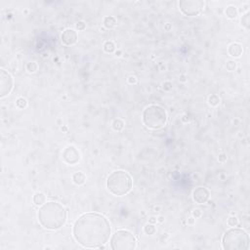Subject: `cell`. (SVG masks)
<instances>
[{
    "instance_id": "cell-1",
    "label": "cell",
    "mask_w": 250,
    "mask_h": 250,
    "mask_svg": "<svg viewBox=\"0 0 250 250\" xmlns=\"http://www.w3.org/2000/svg\"><path fill=\"white\" fill-rule=\"evenodd\" d=\"M110 235L109 221L98 213L83 214L73 226V235L76 241L88 248H96L107 243Z\"/></svg>"
},
{
    "instance_id": "cell-2",
    "label": "cell",
    "mask_w": 250,
    "mask_h": 250,
    "mask_svg": "<svg viewBox=\"0 0 250 250\" xmlns=\"http://www.w3.org/2000/svg\"><path fill=\"white\" fill-rule=\"evenodd\" d=\"M39 223L48 230H58L66 221V211L62 205L54 201L43 204L38 212Z\"/></svg>"
},
{
    "instance_id": "cell-3",
    "label": "cell",
    "mask_w": 250,
    "mask_h": 250,
    "mask_svg": "<svg viewBox=\"0 0 250 250\" xmlns=\"http://www.w3.org/2000/svg\"><path fill=\"white\" fill-rule=\"evenodd\" d=\"M107 188L115 196H124L131 191L132 178L123 170H116L108 177Z\"/></svg>"
},
{
    "instance_id": "cell-4",
    "label": "cell",
    "mask_w": 250,
    "mask_h": 250,
    "mask_svg": "<svg viewBox=\"0 0 250 250\" xmlns=\"http://www.w3.org/2000/svg\"><path fill=\"white\" fill-rule=\"evenodd\" d=\"M222 243L226 250H246L249 248V237L241 229H230L225 233Z\"/></svg>"
},
{
    "instance_id": "cell-5",
    "label": "cell",
    "mask_w": 250,
    "mask_h": 250,
    "mask_svg": "<svg viewBox=\"0 0 250 250\" xmlns=\"http://www.w3.org/2000/svg\"><path fill=\"white\" fill-rule=\"evenodd\" d=\"M143 121L149 128L160 129L167 122V113L160 105H151L144 110Z\"/></svg>"
},
{
    "instance_id": "cell-6",
    "label": "cell",
    "mask_w": 250,
    "mask_h": 250,
    "mask_svg": "<svg viewBox=\"0 0 250 250\" xmlns=\"http://www.w3.org/2000/svg\"><path fill=\"white\" fill-rule=\"evenodd\" d=\"M136 243L134 235L125 230L115 232L110 240V247L113 250H133L136 248Z\"/></svg>"
},
{
    "instance_id": "cell-7",
    "label": "cell",
    "mask_w": 250,
    "mask_h": 250,
    "mask_svg": "<svg viewBox=\"0 0 250 250\" xmlns=\"http://www.w3.org/2000/svg\"><path fill=\"white\" fill-rule=\"evenodd\" d=\"M179 6L186 16H196L203 9L204 2L201 0H182Z\"/></svg>"
},
{
    "instance_id": "cell-8",
    "label": "cell",
    "mask_w": 250,
    "mask_h": 250,
    "mask_svg": "<svg viewBox=\"0 0 250 250\" xmlns=\"http://www.w3.org/2000/svg\"><path fill=\"white\" fill-rule=\"evenodd\" d=\"M13 88V78L4 69L0 71V97L8 95Z\"/></svg>"
},
{
    "instance_id": "cell-9",
    "label": "cell",
    "mask_w": 250,
    "mask_h": 250,
    "mask_svg": "<svg viewBox=\"0 0 250 250\" xmlns=\"http://www.w3.org/2000/svg\"><path fill=\"white\" fill-rule=\"evenodd\" d=\"M63 157L68 164H75L79 160V154L74 147H68L63 152Z\"/></svg>"
},
{
    "instance_id": "cell-10",
    "label": "cell",
    "mask_w": 250,
    "mask_h": 250,
    "mask_svg": "<svg viewBox=\"0 0 250 250\" xmlns=\"http://www.w3.org/2000/svg\"><path fill=\"white\" fill-rule=\"evenodd\" d=\"M209 191L206 188L199 187L193 191V199L198 203H205L209 198Z\"/></svg>"
},
{
    "instance_id": "cell-11",
    "label": "cell",
    "mask_w": 250,
    "mask_h": 250,
    "mask_svg": "<svg viewBox=\"0 0 250 250\" xmlns=\"http://www.w3.org/2000/svg\"><path fill=\"white\" fill-rule=\"evenodd\" d=\"M62 41L66 45H73L77 41V34L73 29H66L62 34Z\"/></svg>"
},
{
    "instance_id": "cell-12",
    "label": "cell",
    "mask_w": 250,
    "mask_h": 250,
    "mask_svg": "<svg viewBox=\"0 0 250 250\" xmlns=\"http://www.w3.org/2000/svg\"><path fill=\"white\" fill-rule=\"evenodd\" d=\"M229 53L233 57H240L242 53V47L240 44L234 43L229 47Z\"/></svg>"
},
{
    "instance_id": "cell-13",
    "label": "cell",
    "mask_w": 250,
    "mask_h": 250,
    "mask_svg": "<svg viewBox=\"0 0 250 250\" xmlns=\"http://www.w3.org/2000/svg\"><path fill=\"white\" fill-rule=\"evenodd\" d=\"M73 180L76 185H82V184H84L86 177H85L84 174L81 173V172H77V173H75L73 175Z\"/></svg>"
},
{
    "instance_id": "cell-14",
    "label": "cell",
    "mask_w": 250,
    "mask_h": 250,
    "mask_svg": "<svg viewBox=\"0 0 250 250\" xmlns=\"http://www.w3.org/2000/svg\"><path fill=\"white\" fill-rule=\"evenodd\" d=\"M45 200H46V198L44 196V193H37L34 194L33 196V202H34L36 205H42L45 203Z\"/></svg>"
},
{
    "instance_id": "cell-15",
    "label": "cell",
    "mask_w": 250,
    "mask_h": 250,
    "mask_svg": "<svg viewBox=\"0 0 250 250\" xmlns=\"http://www.w3.org/2000/svg\"><path fill=\"white\" fill-rule=\"evenodd\" d=\"M226 15H227L228 18H230V19H235V17L237 16V8L234 7V6L228 7L227 10H226Z\"/></svg>"
},
{
    "instance_id": "cell-16",
    "label": "cell",
    "mask_w": 250,
    "mask_h": 250,
    "mask_svg": "<svg viewBox=\"0 0 250 250\" xmlns=\"http://www.w3.org/2000/svg\"><path fill=\"white\" fill-rule=\"evenodd\" d=\"M115 24H116V22L113 17H107L104 21V24L107 29H112V27L115 26Z\"/></svg>"
},
{
    "instance_id": "cell-17",
    "label": "cell",
    "mask_w": 250,
    "mask_h": 250,
    "mask_svg": "<svg viewBox=\"0 0 250 250\" xmlns=\"http://www.w3.org/2000/svg\"><path fill=\"white\" fill-rule=\"evenodd\" d=\"M115 44H113V42H112V41H107V42L105 43L104 45V50L107 53H112L115 51Z\"/></svg>"
},
{
    "instance_id": "cell-18",
    "label": "cell",
    "mask_w": 250,
    "mask_h": 250,
    "mask_svg": "<svg viewBox=\"0 0 250 250\" xmlns=\"http://www.w3.org/2000/svg\"><path fill=\"white\" fill-rule=\"evenodd\" d=\"M208 102H209L210 105H212V107H216V105H218L219 104H220V99H219V97L217 95H212V96L209 97Z\"/></svg>"
},
{
    "instance_id": "cell-19",
    "label": "cell",
    "mask_w": 250,
    "mask_h": 250,
    "mask_svg": "<svg viewBox=\"0 0 250 250\" xmlns=\"http://www.w3.org/2000/svg\"><path fill=\"white\" fill-rule=\"evenodd\" d=\"M144 230H145V233L147 235H154L155 233V228L154 225H151V224H148L147 226L145 227V229H144Z\"/></svg>"
},
{
    "instance_id": "cell-20",
    "label": "cell",
    "mask_w": 250,
    "mask_h": 250,
    "mask_svg": "<svg viewBox=\"0 0 250 250\" xmlns=\"http://www.w3.org/2000/svg\"><path fill=\"white\" fill-rule=\"evenodd\" d=\"M123 122H122L120 119H115V121H113V128H115V130H117V131H120V130L123 128Z\"/></svg>"
},
{
    "instance_id": "cell-21",
    "label": "cell",
    "mask_w": 250,
    "mask_h": 250,
    "mask_svg": "<svg viewBox=\"0 0 250 250\" xmlns=\"http://www.w3.org/2000/svg\"><path fill=\"white\" fill-rule=\"evenodd\" d=\"M27 71H29V73H34V71H36V69H37L36 63H34V62L29 63V64H27Z\"/></svg>"
},
{
    "instance_id": "cell-22",
    "label": "cell",
    "mask_w": 250,
    "mask_h": 250,
    "mask_svg": "<svg viewBox=\"0 0 250 250\" xmlns=\"http://www.w3.org/2000/svg\"><path fill=\"white\" fill-rule=\"evenodd\" d=\"M16 104H17V107L18 108H20V109H24V108H26V105H27V101H26V99H24V98H19L18 100H17Z\"/></svg>"
},
{
    "instance_id": "cell-23",
    "label": "cell",
    "mask_w": 250,
    "mask_h": 250,
    "mask_svg": "<svg viewBox=\"0 0 250 250\" xmlns=\"http://www.w3.org/2000/svg\"><path fill=\"white\" fill-rule=\"evenodd\" d=\"M241 23H242V24L245 27H247L248 29L249 27V24H250V20H249V13H247L244 15V17L242 18V20H241Z\"/></svg>"
},
{
    "instance_id": "cell-24",
    "label": "cell",
    "mask_w": 250,
    "mask_h": 250,
    "mask_svg": "<svg viewBox=\"0 0 250 250\" xmlns=\"http://www.w3.org/2000/svg\"><path fill=\"white\" fill-rule=\"evenodd\" d=\"M238 224V220L237 217H230L228 219V225L230 227H235Z\"/></svg>"
},
{
    "instance_id": "cell-25",
    "label": "cell",
    "mask_w": 250,
    "mask_h": 250,
    "mask_svg": "<svg viewBox=\"0 0 250 250\" xmlns=\"http://www.w3.org/2000/svg\"><path fill=\"white\" fill-rule=\"evenodd\" d=\"M227 68L229 69V71H235V66H237V65H235V62H233V61H230V62H228L227 63Z\"/></svg>"
},
{
    "instance_id": "cell-26",
    "label": "cell",
    "mask_w": 250,
    "mask_h": 250,
    "mask_svg": "<svg viewBox=\"0 0 250 250\" xmlns=\"http://www.w3.org/2000/svg\"><path fill=\"white\" fill-rule=\"evenodd\" d=\"M76 27L78 29V30H83L85 29V24L83 22H79V23H77Z\"/></svg>"
},
{
    "instance_id": "cell-27",
    "label": "cell",
    "mask_w": 250,
    "mask_h": 250,
    "mask_svg": "<svg viewBox=\"0 0 250 250\" xmlns=\"http://www.w3.org/2000/svg\"><path fill=\"white\" fill-rule=\"evenodd\" d=\"M172 88V84L170 82H165L164 84H163V89H164V90H170V89Z\"/></svg>"
},
{
    "instance_id": "cell-28",
    "label": "cell",
    "mask_w": 250,
    "mask_h": 250,
    "mask_svg": "<svg viewBox=\"0 0 250 250\" xmlns=\"http://www.w3.org/2000/svg\"><path fill=\"white\" fill-rule=\"evenodd\" d=\"M193 216H194L196 218L200 217V216H201V212H200V210H199V209H196V210L193 211Z\"/></svg>"
},
{
    "instance_id": "cell-29",
    "label": "cell",
    "mask_w": 250,
    "mask_h": 250,
    "mask_svg": "<svg viewBox=\"0 0 250 250\" xmlns=\"http://www.w3.org/2000/svg\"><path fill=\"white\" fill-rule=\"evenodd\" d=\"M128 81H129V83H131V84H134V83L137 82V79H136V77H134V76H130Z\"/></svg>"
},
{
    "instance_id": "cell-30",
    "label": "cell",
    "mask_w": 250,
    "mask_h": 250,
    "mask_svg": "<svg viewBox=\"0 0 250 250\" xmlns=\"http://www.w3.org/2000/svg\"><path fill=\"white\" fill-rule=\"evenodd\" d=\"M226 159H227V156L225 154H221L220 156H219V160H220V161H225Z\"/></svg>"
},
{
    "instance_id": "cell-31",
    "label": "cell",
    "mask_w": 250,
    "mask_h": 250,
    "mask_svg": "<svg viewBox=\"0 0 250 250\" xmlns=\"http://www.w3.org/2000/svg\"><path fill=\"white\" fill-rule=\"evenodd\" d=\"M155 222H156V219H155V218L152 217L151 219H149V223H151V224H154Z\"/></svg>"
},
{
    "instance_id": "cell-32",
    "label": "cell",
    "mask_w": 250,
    "mask_h": 250,
    "mask_svg": "<svg viewBox=\"0 0 250 250\" xmlns=\"http://www.w3.org/2000/svg\"><path fill=\"white\" fill-rule=\"evenodd\" d=\"M188 223H189V224H193V223H194V219H193V218H190V219L188 220Z\"/></svg>"
},
{
    "instance_id": "cell-33",
    "label": "cell",
    "mask_w": 250,
    "mask_h": 250,
    "mask_svg": "<svg viewBox=\"0 0 250 250\" xmlns=\"http://www.w3.org/2000/svg\"><path fill=\"white\" fill-rule=\"evenodd\" d=\"M163 220H164V218H163V217H159V218H158V221L161 222V223L163 222Z\"/></svg>"
}]
</instances>
